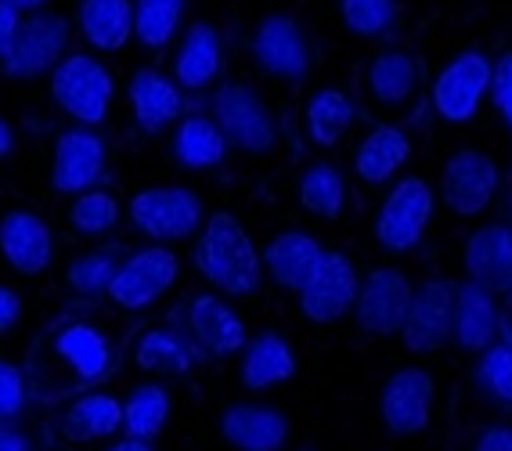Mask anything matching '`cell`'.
<instances>
[{
    "label": "cell",
    "instance_id": "obj_19",
    "mask_svg": "<svg viewBox=\"0 0 512 451\" xmlns=\"http://www.w3.org/2000/svg\"><path fill=\"white\" fill-rule=\"evenodd\" d=\"M188 336H192L202 354H217V358L238 354L249 343L246 322L217 293H199L188 304Z\"/></svg>",
    "mask_w": 512,
    "mask_h": 451
},
{
    "label": "cell",
    "instance_id": "obj_44",
    "mask_svg": "<svg viewBox=\"0 0 512 451\" xmlns=\"http://www.w3.org/2000/svg\"><path fill=\"white\" fill-rule=\"evenodd\" d=\"M473 451H512V426H487Z\"/></svg>",
    "mask_w": 512,
    "mask_h": 451
},
{
    "label": "cell",
    "instance_id": "obj_35",
    "mask_svg": "<svg viewBox=\"0 0 512 451\" xmlns=\"http://www.w3.org/2000/svg\"><path fill=\"white\" fill-rule=\"evenodd\" d=\"M184 19V0H134V37L159 51L174 40Z\"/></svg>",
    "mask_w": 512,
    "mask_h": 451
},
{
    "label": "cell",
    "instance_id": "obj_24",
    "mask_svg": "<svg viewBox=\"0 0 512 451\" xmlns=\"http://www.w3.org/2000/svg\"><path fill=\"white\" fill-rule=\"evenodd\" d=\"M321 253H325V246L307 231H278L275 239L267 242L260 264H264L267 275L275 278V286L300 293L307 286V278L314 275Z\"/></svg>",
    "mask_w": 512,
    "mask_h": 451
},
{
    "label": "cell",
    "instance_id": "obj_22",
    "mask_svg": "<svg viewBox=\"0 0 512 451\" xmlns=\"http://www.w3.org/2000/svg\"><path fill=\"white\" fill-rule=\"evenodd\" d=\"M502 332V318L494 307V296L480 286L466 282L455 289V307H451V340L469 354H484Z\"/></svg>",
    "mask_w": 512,
    "mask_h": 451
},
{
    "label": "cell",
    "instance_id": "obj_21",
    "mask_svg": "<svg viewBox=\"0 0 512 451\" xmlns=\"http://www.w3.org/2000/svg\"><path fill=\"white\" fill-rule=\"evenodd\" d=\"M130 109L145 134H163L170 123L184 120V98L174 80H166L156 69H138L130 76Z\"/></svg>",
    "mask_w": 512,
    "mask_h": 451
},
{
    "label": "cell",
    "instance_id": "obj_15",
    "mask_svg": "<svg viewBox=\"0 0 512 451\" xmlns=\"http://www.w3.org/2000/svg\"><path fill=\"white\" fill-rule=\"evenodd\" d=\"M101 177H105V141L87 127L58 134L51 152V188L58 195H83Z\"/></svg>",
    "mask_w": 512,
    "mask_h": 451
},
{
    "label": "cell",
    "instance_id": "obj_16",
    "mask_svg": "<svg viewBox=\"0 0 512 451\" xmlns=\"http://www.w3.org/2000/svg\"><path fill=\"white\" fill-rule=\"evenodd\" d=\"M0 257L22 278H40L55 260V235L33 210H8L0 217Z\"/></svg>",
    "mask_w": 512,
    "mask_h": 451
},
{
    "label": "cell",
    "instance_id": "obj_31",
    "mask_svg": "<svg viewBox=\"0 0 512 451\" xmlns=\"http://www.w3.org/2000/svg\"><path fill=\"white\" fill-rule=\"evenodd\" d=\"M419 87V65L408 51H383L368 65V91L379 105H404Z\"/></svg>",
    "mask_w": 512,
    "mask_h": 451
},
{
    "label": "cell",
    "instance_id": "obj_28",
    "mask_svg": "<svg viewBox=\"0 0 512 451\" xmlns=\"http://www.w3.org/2000/svg\"><path fill=\"white\" fill-rule=\"evenodd\" d=\"M412 156V141L397 127H375L354 152V170L365 185H386Z\"/></svg>",
    "mask_w": 512,
    "mask_h": 451
},
{
    "label": "cell",
    "instance_id": "obj_2",
    "mask_svg": "<svg viewBox=\"0 0 512 451\" xmlns=\"http://www.w3.org/2000/svg\"><path fill=\"white\" fill-rule=\"evenodd\" d=\"M112 94H116V80H112L109 65L83 55V51L65 55L51 69V98L80 127H101L109 120Z\"/></svg>",
    "mask_w": 512,
    "mask_h": 451
},
{
    "label": "cell",
    "instance_id": "obj_6",
    "mask_svg": "<svg viewBox=\"0 0 512 451\" xmlns=\"http://www.w3.org/2000/svg\"><path fill=\"white\" fill-rule=\"evenodd\" d=\"M433 217V188L422 177H404L383 199L379 221H375V242L386 253H412L422 242Z\"/></svg>",
    "mask_w": 512,
    "mask_h": 451
},
{
    "label": "cell",
    "instance_id": "obj_10",
    "mask_svg": "<svg viewBox=\"0 0 512 451\" xmlns=\"http://www.w3.org/2000/svg\"><path fill=\"white\" fill-rule=\"evenodd\" d=\"M491 73L494 62L484 51H462L440 69L437 83H433V109L448 123H466L476 116L480 102L491 91Z\"/></svg>",
    "mask_w": 512,
    "mask_h": 451
},
{
    "label": "cell",
    "instance_id": "obj_26",
    "mask_svg": "<svg viewBox=\"0 0 512 451\" xmlns=\"http://www.w3.org/2000/svg\"><path fill=\"white\" fill-rule=\"evenodd\" d=\"M296 376V350L289 347L285 336L278 332H260L246 343V358H242V387L260 394V390H271L285 379Z\"/></svg>",
    "mask_w": 512,
    "mask_h": 451
},
{
    "label": "cell",
    "instance_id": "obj_43",
    "mask_svg": "<svg viewBox=\"0 0 512 451\" xmlns=\"http://www.w3.org/2000/svg\"><path fill=\"white\" fill-rule=\"evenodd\" d=\"M19 26H22V15L19 11H11L0 4V62L8 58L11 44H15V37H19Z\"/></svg>",
    "mask_w": 512,
    "mask_h": 451
},
{
    "label": "cell",
    "instance_id": "obj_4",
    "mask_svg": "<svg viewBox=\"0 0 512 451\" xmlns=\"http://www.w3.org/2000/svg\"><path fill=\"white\" fill-rule=\"evenodd\" d=\"M177 275H181V260L174 249L145 246L116 267L105 296L123 311H145L177 286Z\"/></svg>",
    "mask_w": 512,
    "mask_h": 451
},
{
    "label": "cell",
    "instance_id": "obj_41",
    "mask_svg": "<svg viewBox=\"0 0 512 451\" xmlns=\"http://www.w3.org/2000/svg\"><path fill=\"white\" fill-rule=\"evenodd\" d=\"M491 102L494 109L502 112L505 123L512 127V51H505L498 62H494L491 73Z\"/></svg>",
    "mask_w": 512,
    "mask_h": 451
},
{
    "label": "cell",
    "instance_id": "obj_30",
    "mask_svg": "<svg viewBox=\"0 0 512 451\" xmlns=\"http://www.w3.org/2000/svg\"><path fill=\"white\" fill-rule=\"evenodd\" d=\"M228 156V138L213 116H184L174 134V159L184 170H213Z\"/></svg>",
    "mask_w": 512,
    "mask_h": 451
},
{
    "label": "cell",
    "instance_id": "obj_12",
    "mask_svg": "<svg viewBox=\"0 0 512 451\" xmlns=\"http://www.w3.org/2000/svg\"><path fill=\"white\" fill-rule=\"evenodd\" d=\"M253 58L267 76L300 83L311 73V40L289 15H264L253 33Z\"/></svg>",
    "mask_w": 512,
    "mask_h": 451
},
{
    "label": "cell",
    "instance_id": "obj_18",
    "mask_svg": "<svg viewBox=\"0 0 512 451\" xmlns=\"http://www.w3.org/2000/svg\"><path fill=\"white\" fill-rule=\"evenodd\" d=\"M466 271L469 282L491 296H512V228L484 224L466 239Z\"/></svg>",
    "mask_w": 512,
    "mask_h": 451
},
{
    "label": "cell",
    "instance_id": "obj_3",
    "mask_svg": "<svg viewBox=\"0 0 512 451\" xmlns=\"http://www.w3.org/2000/svg\"><path fill=\"white\" fill-rule=\"evenodd\" d=\"M213 123L228 138V145L242 148L249 156H267L278 145L271 109L249 83H224L213 94Z\"/></svg>",
    "mask_w": 512,
    "mask_h": 451
},
{
    "label": "cell",
    "instance_id": "obj_14",
    "mask_svg": "<svg viewBox=\"0 0 512 451\" xmlns=\"http://www.w3.org/2000/svg\"><path fill=\"white\" fill-rule=\"evenodd\" d=\"M433 394H437V383H433V376L426 369H419V365L397 369L394 376L386 379L383 397H379L386 430L401 433V437L426 430L433 415Z\"/></svg>",
    "mask_w": 512,
    "mask_h": 451
},
{
    "label": "cell",
    "instance_id": "obj_46",
    "mask_svg": "<svg viewBox=\"0 0 512 451\" xmlns=\"http://www.w3.org/2000/svg\"><path fill=\"white\" fill-rule=\"evenodd\" d=\"M0 4H4V8H11V11H29V15H37L40 8H44L47 0H0Z\"/></svg>",
    "mask_w": 512,
    "mask_h": 451
},
{
    "label": "cell",
    "instance_id": "obj_11",
    "mask_svg": "<svg viewBox=\"0 0 512 451\" xmlns=\"http://www.w3.org/2000/svg\"><path fill=\"white\" fill-rule=\"evenodd\" d=\"M498 181H502L498 163L487 152L458 148L455 156L444 163V174H440V199L458 217H476V213H484L491 206Z\"/></svg>",
    "mask_w": 512,
    "mask_h": 451
},
{
    "label": "cell",
    "instance_id": "obj_23",
    "mask_svg": "<svg viewBox=\"0 0 512 451\" xmlns=\"http://www.w3.org/2000/svg\"><path fill=\"white\" fill-rule=\"evenodd\" d=\"M220 69H224V40H220V29L206 19L192 22L174 62L177 87L181 91H206L220 76Z\"/></svg>",
    "mask_w": 512,
    "mask_h": 451
},
{
    "label": "cell",
    "instance_id": "obj_42",
    "mask_svg": "<svg viewBox=\"0 0 512 451\" xmlns=\"http://www.w3.org/2000/svg\"><path fill=\"white\" fill-rule=\"evenodd\" d=\"M19 318H22V296L15 293V289L0 286V336L15 329Z\"/></svg>",
    "mask_w": 512,
    "mask_h": 451
},
{
    "label": "cell",
    "instance_id": "obj_32",
    "mask_svg": "<svg viewBox=\"0 0 512 451\" xmlns=\"http://www.w3.org/2000/svg\"><path fill=\"white\" fill-rule=\"evenodd\" d=\"M170 419V394L159 383H141L123 401V430L134 441H156Z\"/></svg>",
    "mask_w": 512,
    "mask_h": 451
},
{
    "label": "cell",
    "instance_id": "obj_27",
    "mask_svg": "<svg viewBox=\"0 0 512 451\" xmlns=\"http://www.w3.org/2000/svg\"><path fill=\"white\" fill-rule=\"evenodd\" d=\"M199 361H202V350L195 347L192 336L166 329V325L148 329L138 340V347H134V365L141 372H159V376H184Z\"/></svg>",
    "mask_w": 512,
    "mask_h": 451
},
{
    "label": "cell",
    "instance_id": "obj_34",
    "mask_svg": "<svg viewBox=\"0 0 512 451\" xmlns=\"http://www.w3.org/2000/svg\"><path fill=\"white\" fill-rule=\"evenodd\" d=\"M300 206L311 217L321 221H336L343 206H347V181L339 174V166L332 163H314L307 174L300 177Z\"/></svg>",
    "mask_w": 512,
    "mask_h": 451
},
{
    "label": "cell",
    "instance_id": "obj_40",
    "mask_svg": "<svg viewBox=\"0 0 512 451\" xmlns=\"http://www.w3.org/2000/svg\"><path fill=\"white\" fill-rule=\"evenodd\" d=\"M29 405V379L22 365L11 358H0V426L19 423Z\"/></svg>",
    "mask_w": 512,
    "mask_h": 451
},
{
    "label": "cell",
    "instance_id": "obj_48",
    "mask_svg": "<svg viewBox=\"0 0 512 451\" xmlns=\"http://www.w3.org/2000/svg\"><path fill=\"white\" fill-rule=\"evenodd\" d=\"M109 451H152V444H148V441H134V437H123V441L112 444Z\"/></svg>",
    "mask_w": 512,
    "mask_h": 451
},
{
    "label": "cell",
    "instance_id": "obj_47",
    "mask_svg": "<svg viewBox=\"0 0 512 451\" xmlns=\"http://www.w3.org/2000/svg\"><path fill=\"white\" fill-rule=\"evenodd\" d=\"M11 148H15V130L8 120H0V159L11 156Z\"/></svg>",
    "mask_w": 512,
    "mask_h": 451
},
{
    "label": "cell",
    "instance_id": "obj_38",
    "mask_svg": "<svg viewBox=\"0 0 512 451\" xmlns=\"http://www.w3.org/2000/svg\"><path fill=\"white\" fill-rule=\"evenodd\" d=\"M116 267L119 264L109 249H87V253H80V257L69 264L65 282H69V289H73L76 296H101L109 289Z\"/></svg>",
    "mask_w": 512,
    "mask_h": 451
},
{
    "label": "cell",
    "instance_id": "obj_1",
    "mask_svg": "<svg viewBox=\"0 0 512 451\" xmlns=\"http://www.w3.org/2000/svg\"><path fill=\"white\" fill-rule=\"evenodd\" d=\"M195 267L217 293L228 296L256 293L260 275H264V264H260V253H256L249 231L228 210L206 217L199 242H195Z\"/></svg>",
    "mask_w": 512,
    "mask_h": 451
},
{
    "label": "cell",
    "instance_id": "obj_9",
    "mask_svg": "<svg viewBox=\"0 0 512 451\" xmlns=\"http://www.w3.org/2000/svg\"><path fill=\"white\" fill-rule=\"evenodd\" d=\"M415 286L397 267H372L357 286L354 318L368 336H397L404 329Z\"/></svg>",
    "mask_w": 512,
    "mask_h": 451
},
{
    "label": "cell",
    "instance_id": "obj_39",
    "mask_svg": "<svg viewBox=\"0 0 512 451\" xmlns=\"http://www.w3.org/2000/svg\"><path fill=\"white\" fill-rule=\"evenodd\" d=\"M339 15L354 37H379L394 22L397 0H339Z\"/></svg>",
    "mask_w": 512,
    "mask_h": 451
},
{
    "label": "cell",
    "instance_id": "obj_20",
    "mask_svg": "<svg viewBox=\"0 0 512 451\" xmlns=\"http://www.w3.org/2000/svg\"><path fill=\"white\" fill-rule=\"evenodd\" d=\"M220 433L238 451H282L289 441V419L267 405H231L220 415Z\"/></svg>",
    "mask_w": 512,
    "mask_h": 451
},
{
    "label": "cell",
    "instance_id": "obj_36",
    "mask_svg": "<svg viewBox=\"0 0 512 451\" xmlns=\"http://www.w3.org/2000/svg\"><path fill=\"white\" fill-rule=\"evenodd\" d=\"M119 199L105 188H91L73 199L69 206V224H73L80 235H105L119 224Z\"/></svg>",
    "mask_w": 512,
    "mask_h": 451
},
{
    "label": "cell",
    "instance_id": "obj_29",
    "mask_svg": "<svg viewBox=\"0 0 512 451\" xmlns=\"http://www.w3.org/2000/svg\"><path fill=\"white\" fill-rule=\"evenodd\" d=\"M80 33L94 51H123L134 37V0H80Z\"/></svg>",
    "mask_w": 512,
    "mask_h": 451
},
{
    "label": "cell",
    "instance_id": "obj_8",
    "mask_svg": "<svg viewBox=\"0 0 512 451\" xmlns=\"http://www.w3.org/2000/svg\"><path fill=\"white\" fill-rule=\"evenodd\" d=\"M65 47H69V22L62 15H47V11L26 15L8 58L0 62V73L8 80H37L44 73L51 76V69L65 58Z\"/></svg>",
    "mask_w": 512,
    "mask_h": 451
},
{
    "label": "cell",
    "instance_id": "obj_33",
    "mask_svg": "<svg viewBox=\"0 0 512 451\" xmlns=\"http://www.w3.org/2000/svg\"><path fill=\"white\" fill-rule=\"evenodd\" d=\"M350 123H354V102L336 87H325L307 102V134H311L314 145H339L343 134L350 130Z\"/></svg>",
    "mask_w": 512,
    "mask_h": 451
},
{
    "label": "cell",
    "instance_id": "obj_37",
    "mask_svg": "<svg viewBox=\"0 0 512 451\" xmlns=\"http://www.w3.org/2000/svg\"><path fill=\"white\" fill-rule=\"evenodd\" d=\"M476 383L498 405L512 408V336H502L484 350V358L476 365Z\"/></svg>",
    "mask_w": 512,
    "mask_h": 451
},
{
    "label": "cell",
    "instance_id": "obj_25",
    "mask_svg": "<svg viewBox=\"0 0 512 451\" xmlns=\"http://www.w3.org/2000/svg\"><path fill=\"white\" fill-rule=\"evenodd\" d=\"M123 430V401L101 390H87L76 394L62 412V437L65 441L87 444V441H105Z\"/></svg>",
    "mask_w": 512,
    "mask_h": 451
},
{
    "label": "cell",
    "instance_id": "obj_13",
    "mask_svg": "<svg viewBox=\"0 0 512 451\" xmlns=\"http://www.w3.org/2000/svg\"><path fill=\"white\" fill-rule=\"evenodd\" d=\"M458 282L451 278H430L412 296L408 318H404L401 340L412 354H433L451 340V307H455Z\"/></svg>",
    "mask_w": 512,
    "mask_h": 451
},
{
    "label": "cell",
    "instance_id": "obj_17",
    "mask_svg": "<svg viewBox=\"0 0 512 451\" xmlns=\"http://www.w3.org/2000/svg\"><path fill=\"white\" fill-rule=\"evenodd\" d=\"M51 354L69 372L76 387H91L112 369V343L109 336L91 322H69L55 332Z\"/></svg>",
    "mask_w": 512,
    "mask_h": 451
},
{
    "label": "cell",
    "instance_id": "obj_7",
    "mask_svg": "<svg viewBox=\"0 0 512 451\" xmlns=\"http://www.w3.org/2000/svg\"><path fill=\"white\" fill-rule=\"evenodd\" d=\"M357 267L343 249H325L314 267V275L307 278V286L300 289V311L307 322L314 325H332L339 318H347L354 311L357 300Z\"/></svg>",
    "mask_w": 512,
    "mask_h": 451
},
{
    "label": "cell",
    "instance_id": "obj_5",
    "mask_svg": "<svg viewBox=\"0 0 512 451\" xmlns=\"http://www.w3.org/2000/svg\"><path fill=\"white\" fill-rule=\"evenodd\" d=\"M127 213H130V224L145 239L163 246V242H181L199 231L202 199L192 188H145V192H138L130 199Z\"/></svg>",
    "mask_w": 512,
    "mask_h": 451
},
{
    "label": "cell",
    "instance_id": "obj_45",
    "mask_svg": "<svg viewBox=\"0 0 512 451\" xmlns=\"http://www.w3.org/2000/svg\"><path fill=\"white\" fill-rule=\"evenodd\" d=\"M0 451H33L29 437L15 426H0Z\"/></svg>",
    "mask_w": 512,
    "mask_h": 451
}]
</instances>
